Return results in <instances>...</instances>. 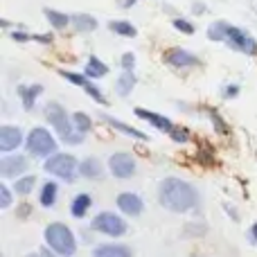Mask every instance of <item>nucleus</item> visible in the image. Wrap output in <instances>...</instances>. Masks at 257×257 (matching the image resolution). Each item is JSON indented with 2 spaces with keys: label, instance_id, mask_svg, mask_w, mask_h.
<instances>
[{
  "label": "nucleus",
  "instance_id": "nucleus-41",
  "mask_svg": "<svg viewBox=\"0 0 257 257\" xmlns=\"http://www.w3.org/2000/svg\"><path fill=\"white\" fill-rule=\"evenodd\" d=\"M192 9H194V14H201V12H205V5H199V3H196Z\"/></svg>",
  "mask_w": 257,
  "mask_h": 257
},
{
  "label": "nucleus",
  "instance_id": "nucleus-32",
  "mask_svg": "<svg viewBox=\"0 0 257 257\" xmlns=\"http://www.w3.org/2000/svg\"><path fill=\"white\" fill-rule=\"evenodd\" d=\"M169 138H172L174 142H187V140H190V133H187V128L176 126V128H174V133H172Z\"/></svg>",
  "mask_w": 257,
  "mask_h": 257
},
{
  "label": "nucleus",
  "instance_id": "nucleus-24",
  "mask_svg": "<svg viewBox=\"0 0 257 257\" xmlns=\"http://www.w3.org/2000/svg\"><path fill=\"white\" fill-rule=\"evenodd\" d=\"M108 30L115 32V34H120V36H128V39H136L138 36V30L126 21H111L108 23Z\"/></svg>",
  "mask_w": 257,
  "mask_h": 257
},
{
  "label": "nucleus",
  "instance_id": "nucleus-38",
  "mask_svg": "<svg viewBox=\"0 0 257 257\" xmlns=\"http://www.w3.org/2000/svg\"><path fill=\"white\" fill-rule=\"evenodd\" d=\"M41 255H43V257H59L54 250H50V248H43V250H41Z\"/></svg>",
  "mask_w": 257,
  "mask_h": 257
},
{
  "label": "nucleus",
  "instance_id": "nucleus-3",
  "mask_svg": "<svg viewBox=\"0 0 257 257\" xmlns=\"http://www.w3.org/2000/svg\"><path fill=\"white\" fill-rule=\"evenodd\" d=\"M43 113H45V120H48L50 124L54 126V131L59 133L61 142H66V145H81V142H84V136L75 131L72 117L68 115L66 108H63L61 104L50 102L48 106H45V111H43Z\"/></svg>",
  "mask_w": 257,
  "mask_h": 257
},
{
  "label": "nucleus",
  "instance_id": "nucleus-2",
  "mask_svg": "<svg viewBox=\"0 0 257 257\" xmlns=\"http://www.w3.org/2000/svg\"><path fill=\"white\" fill-rule=\"evenodd\" d=\"M208 39L210 41H221L230 50L241 54H257V41L241 27H235L226 21H217L208 27Z\"/></svg>",
  "mask_w": 257,
  "mask_h": 257
},
{
  "label": "nucleus",
  "instance_id": "nucleus-26",
  "mask_svg": "<svg viewBox=\"0 0 257 257\" xmlns=\"http://www.w3.org/2000/svg\"><path fill=\"white\" fill-rule=\"evenodd\" d=\"M72 124H75V131L81 133V136L93 128V122H90V117L86 115V113H75V115H72Z\"/></svg>",
  "mask_w": 257,
  "mask_h": 257
},
{
  "label": "nucleus",
  "instance_id": "nucleus-29",
  "mask_svg": "<svg viewBox=\"0 0 257 257\" xmlns=\"http://www.w3.org/2000/svg\"><path fill=\"white\" fill-rule=\"evenodd\" d=\"M210 117H212V124H214V128H217L221 136H228L230 133V128H228V124H223V120H221V115H219L214 108H210Z\"/></svg>",
  "mask_w": 257,
  "mask_h": 257
},
{
  "label": "nucleus",
  "instance_id": "nucleus-35",
  "mask_svg": "<svg viewBox=\"0 0 257 257\" xmlns=\"http://www.w3.org/2000/svg\"><path fill=\"white\" fill-rule=\"evenodd\" d=\"M248 237H250V241H253V244L257 246V223H253V226H250V230H248Z\"/></svg>",
  "mask_w": 257,
  "mask_h": 257
},
{
  "label": "nucleus",
  "instance_id": "nucleus-12",
  "mask_svg": "<svg viewBox=\"0 0 257 257\" xmlns=\"http://www.w3.org/2000/svg\"><path fill=\"white\" fill-rule=\"evenodd\" d=\"M23 145V131L18 126H0V151L3 154H9V151L18 149Z\"/></svg>",
  "mask_w": 257,
  "mask_h": 257
},
{
  "label": "nucleus",
  "instance_id": "nucleus-13",
  "mask_svg": "<svg viewBox=\"0 0 257 257\" xmlns=\"http://www.w3.org/2000/svg\"><path fill=\"white\" fill-rule=\"evenodd\" d=\"M117 208H120V212H124L126 217H138V214L142 212V208H145V203H142V199L136 192H122V194L117 196Z\"/></svg>",
  "mask_w": 257,
  "mask_h": 257
},
{
  "label": "nucleus",
  "instance_id": "nucleus-17",
  "mask_svg": "<svg viewBox=\"0 0 257 257\" xmlns=\"http://www.w3.org/2000/svg\"><path fill=\"white\" fill-rule=\"evenodd\" d=\"M79 174L81 176H86V178H90V181H102L104 178V167H102V163H99L97 158H86L84 163L79 165Z\"/></svg>",
  "mask_w": 257,
  "mask_h": 257
},
{
  "label": "nucleus",
  "instance_id": "nucleus-1",
  "mask_svg": "<svg viewBox=\"0 0 257 257\" xmlns=\"http://www.w3.org/2000/svg\"><path fill=\"white\" fill-rule=\"evenodd\" d=\"M158 201L169 212H190L199 205V192L183 178H165L158 187Z\"/></svg>",
  "mask_w": 257,
  "mask_h": 257
},
{
  "label": "nucleus",
  "instance_id": "nucleus-37",
  "mask_svg": "<svg viewBox=\"0 0 257 257\" xmlns=\"http://www.w3.org/2000/svg\"><path fill=\"white\" fill-rule=\"evenodd\" d=\"M32 39H36V41H41V43H50V41H52V36H32Z\"/></svg>",
  "mask_w": 257,
  "mask_h": 257
},
{
  "label": "nucleus",
  "instance_id": "nucleus-9",
  "mask_svg": "<svg viewBox=\"0 0 257 257\" xmlns=\"http://www.w3.org/2000/svg\"><path fill=\"white\" fill-rule=\"evenodd\" d=\"M165 61L172 68H194L201 66V59L196 54H192L190 50L185 48H172L167 54H165Z\"/></svg>",
  "mask_w": 257,
  "mask_h": 257
},
{
  "label": "nucleus",
  "instance_id": "nucleus-18",
  "mask_svg": "<svg viewBox=\"0 0 257 257\" xmlns=\"http://www.w3.org/2000/svg\"><path fill=\"white\" fill-rule=\"evenodd\" d=\"M90 205H93V199H90V194L81 192V194H77L75 199H72V203H70V214H72L75 219L86 217V212L90 210Z\"/></svg>",
  "mask_w": 257,
  "mask_h": 257
},
{
  "label": "nucleus",
  "instance_id": "nucleus-42",
  "mask_svg": "<svg viewBox=\"0 0 257 257\" xmlns=\"http://www.w3.org/2000/svg\"><path fill=\"white\" fill-rule=\"evenodd\" d=\"M27 257H43V255H36V253H30V255H27Z\"/></svg>",
  "mask_w": 257,
  "mask_h": 257
},
{
  "label": "nucleus",
  "instance_id": "nucleus-34",
  "mask_svg": "<svg viewBox=\"0 0 257 257\" xmlns=\"http://www.w3.org/2000/svg\"><path fill=\"white\" fill-rule=\"evenodd\" d=\"M223 95H226V97H237V95H239V86H237V84H230L226 90H223Z\"/></svg>",
  "mask_w": 257,
  "mask_h": 257
},
{
  "label": "nucleus",
  "instance_id": "nucleus-33",
  "mask_svg": "<svg viewBox=\"0 0 257 257\" xmlns=\"http://www.w3.org/2000/svg\"><path fill=\"white\" fill-rule=\"evenodd\" d=\"M122 68H124L126 72H133V68H136V57H133V52L122 54Z\"/></svg>",
  "mask_w": 257,
  "mask_h": 257
},
{
  "label": "nucleus",
  "instance_id": "nucleus-28",
  "mask_svg": "<svg viewBox=\"0 0 257 257\" xmlns=\"http://www.w3.org/2000/svg\"><path fill=\"white\" fill-rule=\"evenodd\" d=\"M172 25L176 27L178 32H183V34H187V36H192V34H194V25H192L190 21H185V18H174V21H172Z\"/></svg>",
  "mask_w": 257,
  "mask_h": 257
},
{
  "label": "nucleus",
  "instance_id": "nucleus-20",
  "mask_svg": "<svg viewBox=\"0 0 257 257\" xmlns=\"http://www.w3.org/2000/svg\"><path fill=\"white\" fill-rule=\"evenodd\" d=\"M57 194H59V185L54 181H48L41 187V194H39L41 205H43V208H52L54 201H57Z\"/></svg>",
  "mask_w": 257,
  "mask_h": 257
},
{
  "label": "nucleus",
  "instance_id": "nucleus-4",
  "mask_svg": "<svg viewBox=\"0 0 257 257\" xmlns=\"http://www.w3.org/2000/svg\"><path fill=\"white\" fill-rule=\"evenodd\" d=\"M45 244L59 257H72L77 253V241L66 223H50L45 228Z\"/></svg>",
  "mask_w": 257,
  "mask_h": 257
},
{
  "label": "nucleus",
  "instance_id": "nucleus-16",
  "mask_svg": "<svg viewBox=\"0 0 257 257\" xmlns=\"http://www.w3.org/2000/svg\"><path fill=\"white\" fill-rule=\"evenodd\" d=\"M93 257H133V253L124 244H102L93 250Z\"/></svg>",
  "mask_w": 257,
  "mask_h": 257
},
{
  "label": "nucleus",
  "instance_id": "nucleus-6",
  "mask_svg": "<svg viewBox=\"0 0 257 257\" xmlns=\"http://www.w3.org/2000/svg\"><path fill=\"white\" fill-rule=\"evenodd\" d=\"M45 172L52 174V176L61 178V181L66 183H72L77 178V169H79V165H77V158L70 154H54L50 156L48 160H45Z\"/></svg>",
  "mask_w": 257,
  "mask_h": 257
},
{
  "label": "nucleus",
  "instance_id": "nucleus-10",
  "mask_svg": "<svg viewBox=\"0 0 257 257\" xmlns=\"http://www.w3.org/2000/svg\"><path fill=\"white\" fill-rule=\"evenodd\" d=\"M27 158L25 156H5L3 160H0V176L3 178H16L18 181V176L21 174H25V169H27Z\"/></svg>",
  "mask_w": 257,
  "mask_h": 257
},
{
  "label": "nucleus",
  "instance_id": "nucleus-19",
  "mask_svg": "<svg viewBox=\"0 0 257 257\" xmlns=\"http://www.w3.org/2000/svg\"><path fill=\"white\" fill-rule=\"evenodd\" d=\"M84 75L88 77V79H102V77L108 75V66L104 61H99L97 57H88V61H86V70Z\"/></svg>",
  "mask_w": 257,
  "mask_h": 257
},
{
  "label": "nucleus",
  "instance_id": "nucleus-5",
  "mask_svg": "<svg viewBox=\"0 0 257 257\" xmlns=\"http://www.w3.org/2000/svg\"><path fill=\"white\" fill-rule=\"evenodd\" d=\"M25 147H27V154L36 156V158H50V156L57 154V140H54L52 133L43 126L32 128L25 140Z\"/></svg>",
  "mask_w": 257,
  "mask_h": 257
},
{
  "label": "nucleus",
  "instance_id": "nucleus-22",
  "mask_svg": "<svg viewBox=\"0 0 257 257\" xmlns=\"http://www.w3.org/2000/svg\"><path fill=\"white\" fill-rule=\"evenodd\" d=\"M72 27L77 32H93L97 30V21L90 14H72Z\"/></svg>",
  "mask_w": 257,
  "mask_h": 257
},
{
  "label": "nucleus",
  "instance_id": "nucleus-36",
  "mask_svg": "<svg viewBox=\"0 0 257 257\" xmlns=\"http://www.w3.org/2000/svg\"><path fill=\"white\" fill-rule=\"evenodd\" d=\"M12 39L14 41H27V39H32V36L23 34V32H12Z\"/></svg>",
  "mask_w": 257,
  "mask_h": 257
},
{
  "label": "nucleus",
  "instance_id": "nucleus-40",
  "mask_svg": "<svg viewBox=\"0 0 257 257\" xmlns=\"http://www.w3.org/2000/svg\"><path fill=\"white\" fill-rule=\"evenodd\" d=\"M18 214H21V217L25 219L27 214H30V205H21V212H18Z\"/></svg>",
  "mask_w": 257,
  "mask_h": 257
},
{
  "label": "nucleus",
  "instance_id": "nucleus-8",
  "mask_svg": "<svg viewBox=\"0 0 257 257\" xmlns=\"http://www.w3.org/2000/svg\"><path fill=\"white\" fill-rule=\"evenodd\" d=\"M108 169L115 178H131L136 174V160H133L131 154L120 151V154H113L108 158Z\"/></svg>",
  "mask_w": 257,
  "mask_h": 257
},
{
  "label": "nucleus",
  "instance_id": "nucleus-7",
  "mask_svg": "<svg viewBox=\"0 0 257 257\" xmlns=\"http://www.w3.org/2000/svg\"><path fill=\"white\" fill-rule=\"evenodd\" d=\"M93 230L108 237H122L126 232V221L122 217H117L115 212H99L93 219Z\"/></svg>",
  "mask_w": 257,
  "mask_h": 257
},
{
  "label": "nucleus",
  "instance_id": "nucleus-21",
  "mask_svg": "<svg viewBox=\"0 0 257 257\" xmlns=\"http://www.w3.org/2000/svg\"><path fill=\"white\" fill-rule=\"evenodd\" d=\"M45 18H48V23L54 30H66L72 23V16H68V14H63V12H57V9H45Z\"/></svg>",
  "mask_w": 257,
  "mask_h": 257
},
{
  "label": "nucleus",
  "instance_id": "nucleus-15",
  "mask_svg": "<svg viewBox=\"0 0 257 257\" xmlns=\"http://www.w3.org/2000/svg\"><path fill=\"white\" fill-rule=\"evenodd\" d=\"M43 93V86L41 84H32V86H18V97L23 102V108L25 111H32L34 108V102L36 97Z\"/></svg>",
  "mask_w": 257,
  "mask_h": 257
},
{
  "label": "nucleus",
  "instance_id": "nucleus-39",
  "mask_svg": "<svg viewBox=\"0 0 257 257\" xmlns=\"http://www.w3.org/2000/svg\"><path fill=\"white\" fill-rule=\"evenodd\" d=\"M133 3H136V0H117L120 7H133Z\"/></svg>",
  "mask_w": 257,
  "mask_h": 257
},
{
  "label": "nucleus",
  "instance_id": "nucleus-31",
  "mask_svg": "<svg viewBox=\"0 0 257 257\" xmlns=\"http://www.w3.org/2000/svg\"><path fill=\"white\" fill-rule=\"evenodd\" d=\"M9 205H12V190L3 183V185H0V208L7 210Z\"/></svg>",
  "mask_w": 257,
  "mask_h": 257
},
{
  "label": "nucleus",
  "instance_id": "nucleus-30",
  "mask_svg": "<svg viewBox=\"0 0 257 257\" xmlns=\"http://www.w3.org/2000/svg\"><path fill=\"white\" fill-rule=\"evenodd\" d=\"M84 93H86V95H90V99H95V102H99V104H106V99H104L102 90H99L95 84H90V81L84 86Z\"/></svg>",
  "mask_w": 257,
  "mask_h": 257
},
{
  "label": "nucleus",
  "instance_id": "nucleus-27",
  "mask_svg": "<svg viewBox=\"0 0 257 257\" xmlns=\"http://www.w3.org/2000/svg\"><path fill=\"white\" fill-rule=\"evenodd\" d=\"M61 77L63 79H68L70 84L79 86V88H84L86 84H88V77L86 75H79V72H70V70H61Z\"/></svg>",
  "mask_w": 257,
  "mask_h": 257
},
{
  "label": "nucleus",
  "instance_id": "nucleus-23",
  "mask_svg": "<svg viewBox=\"0 0 257 257\" xmlns=\"http://www.w3.org/2000/svg\"><path fill=\"white\" fill-rule=\"evenodd\" d=\"M136 84H138L136 75H133V72L122 70L120 79H117V84H115L117 95H120V97H126V95H131V90H133V86H136Z\"/></svg>",
  "mask_w": 257,
  "mask_h": 257
},
{
  "label": "nucleus",
  "instance_id": "nucleus-25",
  "mask_svg": "<svg viewBox=\"0 0 257 257\" xmlns=\"http://www.w3.org/2000/svg\"><path fill=\"white\" fill-rule=\"evenodd\" d=\"M34 185H36V176H21L16 183H14V192L25 196V194H30Z\"/></svg>",
  "mask_w": 257,
  "mask_h": 257
},
{
  "label": "nucleus",
  "instance_id": "nucleus-11",
  "mask_svg": "<svg viewBox=\"0 0 257 257\" xmlns=\"http://www.w3.org/2000/svg\"><path fill=\"white\" fill-rule=\"evenodd\" d=\"M136 115L140 117V120L149 122V124L154 126V128H158V131L167 133V136H172L174 128H176V124H174L169 117L160 115V113H154V111H147V108H136Z\"/></svg>",
  "mask_w": 257,
  "mask_h": 257
},
{
  "label": "nucleus",
  "instance_id": "nucleus-14",
  "mask_svg": "<svg viewBox=\"0 0 257 257\" xmlns=\"http://www.w3.org/2000/svg\"><path fill=\"white\" fill-rule=\"evenodd\" d=\"M102 120L106 122L108 126L115 128V131L124 133V136H131V138H136V140H149V136H147V133H142V131H138V128L124 124V122H120L117 117H113V115H106V113H102Z\"/></svg>",
  "mask_w": 257,
  "mask_h": 257
}]
</instances>
